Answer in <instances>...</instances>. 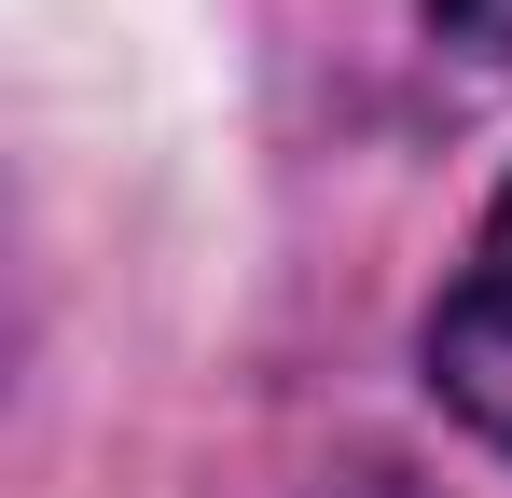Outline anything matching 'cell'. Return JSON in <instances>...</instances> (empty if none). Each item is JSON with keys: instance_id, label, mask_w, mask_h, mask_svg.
I'll return each mask as SVG.
<instances>
[{"instance_id": "obj_1", "label": "cell", "mask_w": 512, "mask_h": 498, "mask_svg": "<svg viewBox=\"0 0 512 498\" xmlns=\"http://www.w3.org/2000/svg\"><path fill=\"white\" fill-rule=\"evenodd\" d=\"M429 388L471 415L485 443H512V194H499V222H485V249H471V277L429 319Z\"/></svg>"}, {"instance_id": "obj_2", "label": "cell", "mask_w": 512, "mask_h": 498, "mask_svg": "<svg viewBox=\"0 0 512 498\" xmlns=\"http://www.w3.org/2000/svg\"><path fill=\"white\" fill-rule=\"evenodd\" d=\"M429 28L471 42V56H512V0H429Z\"/></svg>"}]
</instances>
